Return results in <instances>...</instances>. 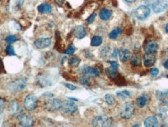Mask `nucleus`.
Segmentation results:
<instances>
[{
  "mask_svg": "<svg viewBox=\"0 0 168 127\" xmlns=\"http://www.w3.org/2000/svg\"><path fill=\"white\" fill-rule=\"evenodd\" d=\"M164 67H165L166 69H168V59L166 60V62L164 63Z\"/></svg>",
  "mask_w": 168,
  "mask_h": 127,
  "instance_id": "nucleus-40",
  "label": "nucleus"
},
{
  "mask_svg": "<svg viewBox=\"0 0 168 127\" xmlns=\"http://www.w3.org/2000/svg\"><path fill=\"white\" fill-rule=\"evenodd\" d=\"M149 102V98L146 95H142L136 99V105L139 108H144Z\"/></svg>",
  "mask_w": 168,
  "mask_h": 127,
  "instance_id": "nucleus-20",
  "label": "nucleus"
},
{
  "mask_svg": "<svg viewBox=\"0 0 168 127\" xmlns=\"http://www.w3.org/2000/svg\"><path fill=\"white\" fill-rule=\"evenodd\" d=\"M117 96L119 97L120 98H122V99H126V98H130L131 93L130 91H128L127 90H124V91H122L117 92Z\"/></svg>",
  "mask_w": 168,
  "mask_h": 127,
  "instance_id": "nucleus-29",
  "label": "nucleus"
},
{
  "mask_svg": "<svg viewBox=\"0 0 168 127\" xmlns=\"http://www.w3.org/2000/svg\"><path fill=\"white\" fill-rule=\"evenodd\" d=\"M3 112V108H0V115Z\"/></svg>",
  "mask_w": 168,
  "mask_h": 127,
  "instance_id": "nucleus-43",
  "label": "nucleus"
},
{
  "mask_svg": "<svg viewBox=\"0 0 168 127\" xmlns=\"http://www.w3.org/2000/svg\"><path fill=\"white\" fill-rule=\"evenodd\" d=\"M0 37H1V35H0Z\"/></svg>",
  "mask_w": 168,
  "mask_h": 127,
  "instance_id": "nucleus-46",
  "label": "nucleus"
},
{
  "mask_svg": "<svg viewBox=\"0 0 168 127\" xmlns=\"http://www.w3.org/2000/svg\"><path fill=\"white\" fill-rule=\"evenodd\" d=\"M96 14H93L91 16H89V18L86 20V21H87V23H88L89 24H92V23L93 22V20H94V19H95L96 17Z\"/></svg>",
  "mask_w": 168,
  "mask_h": 127,
  "instance_id": "nucleus-34",
  "label": "nucleus"
},
{
  "mask_svg": "<svg viewBox=\"0 0 168 127\" xmlns=\"http://www.w3.org/2000/svg\"><path fill=\"white\" fill-rule=\"evenodd\" d=\"M65 87H66L67 88H69V90H72V91L76 89V87H75L74 85H72L70 84V83H66V84H65Z\"/></svg>",
  "mask_w": 168,
  "mask_h": 127,
  "instance_id": "nucleus-36",
  "label": "nucleus"
},
{
  "mask_svg": "<svg viewBox=\"0 0 168 127\" xmlns=\"http://www.w3.org/2000/svg\"><path fill=\"white\" fill-rule=\"evenodd\" d=\"M105 73H106L107 76H108V78L111 79V80H115L119 75V73H117V70H115L111 67H107L105 70Z\"/></svg>",
  "mask_w": 168,
  "mask_h": 127,
  "instance_id": "nucleus-22",
  "label": "nucleus"
},
{
  "mask_svg": "<svg viewBox=\"0 0 168 127\" xmlns=\"http://www.w3.org/2000/svg\"><path fill=\"white\" fill-rule=\"evenodd\" d=\"M158 74H159V69H158V68H153V69H151L150 76L152 77H156L157 76H158Z\"/></svg>",
  "mask_w": 168,
  "mask_h": 127,
  "instance_id": "nucleus-33",
  "label": "nucleus"
},
{
  "mask_svg": "<svg viewBox=\"0 0 168 127\" xmlns=\"http://www.w3.org/2000/svg\"><path fill=\"white\" fill-rule=\"evenodd\" d=\"M99 16L102 20H108L112 16V13L110 9L104 8L100 11Z\"/></svg>",
  "mask_w": 168,
  "mask_h": 127,
  "instance_id": "nucleus-19",
  "label": "nucleus"
},
{
  "mask_svg": "<svg viewBox=\"0 0 168 127\" xmlns=\"http://www.w3.org/2000/svg\"><path fill=\"white\" fill-rule=\"evenodd\" d=\"M5 104H6V101L3 98H0V108H3L4 107Z\"/></svg>",
  "mask_w": 168,
  "mask_h": 127,
  "instance_id": "nucleus-38",
  "label": "nucleus"
},
{
  "mask_svg": "<svg viewBox=\"0 0 168 127\" xmlns=\"http://www.w3.org/2000/svg\"><path fill=\"white\" fill-rule=\"evenodd\" d=\"M73 34H74L75 38L82 39L86 34V28H85L83 26H81V25L76 26V27L74 28V30H73Z\"/></svg>",
  "mask_w": 168,
  "mask_h": 127,
  "instance_id": "nucleus-16",
  "label": "nucleus"
},
{
  "mask_svg": "<svg viewBox=\"0 0 168 127\" xmlns=\"http://www.w3.org/2000/svg\"><path fill=\"white\" fill-rule=\"evenodd\" d=\"M104 101L109 105H115V102H116L115 98L113 95H111V94H106V95L104 96Z\"/></svg>",
  "mask_w": 168,
  "mask_h": 127,
  "instance_id": "nucleus-27",
  "label": "nucleus"
},
{
  "mask_svg": "<svg viewBox=\"0 0 168 127\" xmlns=\"http://www.w3.org/2000/svg\"><path fill=\"white\" fill-rule=\"evenodd\" d=\"M80 83L84 86H90L91 83L90 76L87 75H83L80 78Z\"/></svg>",
  "mask_w": 168,
  "mask_h": 127,
  "instance_id": "nucleus-25",
  "label": "nucleus"
},
{
  "mask_svg": "<svg viewBox=\"0 0 168 127\" xmlns=\"http://www.w3.org/2000/svg\"><path fill=\"white\" fill-rule=\"evenodd\" d=\"M122 33V30L121 28H115L111 32V33L109 34V38H111V39H116V38L118 37V36L121 34Z\"/></svg>",
  "mask_w": 168,
  "mask_h": 127,
  "instance_id": "nucleus-28",
  "label": "nucleus"
},
{
  "mask_svg": "<svg viewBox=\"0 0 168 127\" xmlns=\"http://www.w3.org/2000/svg\"><path fill=\"white\" fill-rule=\"evenodd\" d=\"M135 107L132 102H126L121 108V117L124 119H129L134 115Z\"/></svg>",
  "mask_w": 168,
  "mask_h": 127,
  "instance_id": "nucleus-2",
  "label": "nucleus"
},
{
  "mask_svg": "<svg viewBox=\"0 0 168 127\" xmlns=\"http://www.w3.org/2000/svg\"><path fill=\"white\" fill-rule=\"evenodd\" d=\"M158 120L156 116H149L144 121V126L146 127H156L158 126Z\"/></svg>",
  "mask_w": 168,
  "mask_h": 127,
  "instance_id": "nucleus-17",
  "label": "nucleus"
},
{
  "mask_svg": "<svg viewBox=\"0 0 168 127\" xmlns=\"http://www.w3.org/2000/svg\"><path fill=\"white\" fill-rule=\"evenodd\" d=\"M38 99L33 94H29L24 99L23 106L27 111H33L38 107Z\"/></svg>",
  "mask_w": 168,
  "mask_h": 127,
  "instance_id": "nucleus-4",
  "label": "nucleus"
},
{
  "mask_svg": "<svg viewBox=\"0 0 168 127\" xmlns=\"http://www.w3.org/2000/svg\"><path fill=\"white\" fill-rule=\"evenodd\" d=\"M133 126L136 127V126H139V125H134V126Z\"/></svg>",
  "mask_w": 168,
  "mask_h": 127,
  "instance_id": "nucleus-45",
  "label": "nucleus"
},
{
  "mask_svg": "<svg viewBox=\"0 0 168 127\" xmlns=\"http://www.w3.org/2000/svg\"><path fill=\"white\" fill-rule=\"evenodd\" d=\"M38 10L41 14H50L52 10V8H51V5L43 3V4L38 6Z\"/></svg>",
  "mask_w": 168,
  "mask_h": 127,
  "instance_id": "nucleus-21",
  "label": "nucleus"
},
{
  "mask_svg": "<svg viewBox=\"0 0 168 127\" xmlns=\"http://www.w3.org/2000/svg\"><path fill=\"white\" fill-rule=\"evenodd\" d=\"M125 1L127 2H130V3H132V2H135V1H137V0H125Z\"/></svg>",
  "mask_w": 168,
  "mask_h": 127,
  "instance_id": "nucleus-41",
  "label": "nucleus"
},
{
  "mask_svg": "<svg viewBox=\"0 0 168 127\" xmlns=\"http://www.w3.org/2000/svg\"><path fill=\"white\" fill-rule=\"evenodd\" d=\"M55 2H56L58 6H61L65 2V0H55Z\"/></svg>",
  "mask_w": 168,
  "mask_h": 127,
  "instance_id": "nucleus-37",
  "label": "nucleus"
},
{
  "mask_svg": "<svg viewBox=\"0 0 168 127\" xmlns=\"http://www.w3.org/2000/svg\"><path fill=\"white\" fill-rule=\"evenodd\" d=\"M80 59L78 57V56H72L70 59H69V64L71 66L73 67H77L79 65H80Z\"/></svg>",
  "mask_w": 168,
  "mask_h": 127,
  "instance_id": "nucleus-24",
  "label": "nucleus"
},
{
  "mask_svg": "<svg viewBox=\"0 0 168 127\" xmlns=\"http://www.w3.org/2000/svg\"><path fill=\"white\" fill-rule=\"evenodd\" d=\"M146 3L152 6L155 13H161L168 6V0H146Z\"/></svg>",
  "mask_w": 168,
  "mask_h": 127,
  "instance_id": "nucleus-1",
  "label": "nucleus"
},
{
  "mask_svg": "<svg viewBox=\"0 0 168 127\" xmlns=\"http://www.w3.org/2000/svg\"><path fill=\"white\" fill-rule=\"evenodd\" d=\"M27 85V82L24 79H18L15 81L12 82L9 85V90L13 92H19L21 91L24 89Z\"/></svg>",
  "mask_w": 168,
  "mask_h": 127,
  "instance_id": "nucleus-6",
  "label": "nucleus"
},
{
  "mask_svg": "<svg viewBox=\"0 0 168 127\" xmlns=\"http://www.w3.org/2000/svg\"><path fill=\"white\" fill-rule=\"evenodd\" d=\"M131 60V64L134 66H140L142 63V59H141V56L140 53L135 52L132 56L130 59Z\"/></svg>",
  "mask_w": 168,
  "mask_h": 127,
  "instance_id": "nucleus-18",
  "label": "nucleus"
},
{
  "mask_svg": "<svg viewBox=\"0 0 168 127\" xmlns=\"http://www.w3.org/2000/svg\"><path fill=\"white\" fill-rule=\"evenodd\" d=\"M81 72L83 75H87L90 77H97L101 73V69L97 67L83 66Z\"/></svg>",
  "mask_w": 168,
  "mask_h": 127,
  "instance_id": "nucleus-9",
  "label": "nucleus"
},
{
  "mask_svg": "<svg viewBox=\"0 0 168 127\" xmlns=\"http://www.w3.org/2000/svg\"><path fill=\"white\" fill-rule=\"evenodd\" d=\"M20 120V126L24 127H30L32 126L33 124V119L30 115H24L23 114L18 118Z\"/></svg>",
  "mask_w": 168,
  "mask_h": 127,
  "instance_id": "nucleus-12",
  "label": "nucleus"
},
{
  "mask_svg": "<svg viewBox=\"0 0 168 127\" xmlns=\"http://www.w3.org/2000/svg\"><path fill=\"white\" fill-rule=\"evenodd\" d=\"M150 14V9L147 6H140L135 9V16L140 20H144L148 17Z\"/></svg>",
  "mask_w": 168,
  "mask_h": 127,
  "instance_id": "nucleus-7",
  "label": "nucleus"
},
{
  "mask_svg": "<svg viewBox=\"0 0 168 127\" xmlns=\"http://www.w3.org/2000/svg\"><path fill=\"white\" fill-rule=\"evenodd\" d=\"M9 109L12 116H17V118H19L21 115L23 114L18 102L15 101H12L11 102L9 103Z\"/></svg>",
  "mask_w": 168,
  "mask_h": 127,
  "instance_id": "nucleus-11",
  "label": "nucleus"
},
{
  "mask_svg": "<svg viewBox=\"0 0 168 127\" xmlns=\"http://www.w3.org/2000/svg\"><path fill=\"white\" fill-rule=\"evenodd\" d=\"M102 42H103V39L100 36H94L91 39V45L93 47H98L101 45Z\"/></svg>",
  "mask_w": 168,
  "mask_h": 127,
  "instance_id": "nucleus-23",
  "label": "nucleus"
},
{
  "mask_svg": "<svg viewBox=\"0 0 168 127\" xmlns=\"http://www.w3.org/2000/svg\"><path fill=\"white\" fill-rule=\"evenodd\" d=\"M117 56L119 57L120 61L122 62V63H125V62H127V61L130 59L132 56V52L128 49H120L119 51H118Z\"/></svg>",
  "mask_w": 168,
  "mask_h": 127,
  "instance_id": "nucleus-15",
  "label": "nucleus"
},
{
  "mask_svg": "<svg viewBox=\"0 0 168 127\" xmlns=\"http://www.w3.org/2000/svg\"><path fill=\"white\" fill-rule=\"evenodd\" d=\"M109 63L111 64V68H113L115 70H117L118 69V64L116 62H115V61H109Z\"/></svg>",
  "mask_w": 168,
  "mask_h": 127,
  "instance_id": "nucleus-35",
  "label": "nucleus"
},
{
  "mask_svg": "<svg viewBox=\"0 0 168 127\" xmlns=\"http://www.w3.org/2000/svg\"><path fill=\"white\" fill-rule=\"evenodd\" d=\"M18 40L17 37H16L15 35H8L6 38V41L9 44H12V43L16 42Z\"/></svg>",
  "mask_w": 168,
  "mask_h": 127,
  "instance_id": "nucleus-30",
  "label": "nucleus"
},
{
  "mask_svg": "<svg viewBox=\"0 0 168 127\" xmlns=\"http://www.w3.org/2000/svg\"><path fill=\"white\" fill-rule=\"evenodd\" d=\"M165 31L168 34V24H167L166 27H165Z\"/></svg>",
  "mask_w": 168,
  "mask_h": 127,
  "instance_id": "nucleus-42",
  "label": "nucleus"
},
{
  "mask_svg": "<svg viewBox=\"0 0 168 127\" xmlns=\"http://www.w3.org/2000/svg\"><path fill=\"white\" fill-rule=\"evenodd\" d=\"M75 50H76V49H75L74 46H73V45H70L69 47H68L66 49H65V53L67 54V55H73V54H74V52L75 51Z\"/></svg>",
  "mask_w": 168,
  "mask_h": 127,
  "instance_id": "nucleus-32",
  "label": "nucleus"
},
{
  "mask_svg": "<svg viewBox=\"0 0 168 127\" xmlns=\"http://www.w3.org/2000/svg\"><path fill=\"white\" fill-rule=\"evenodd\" d=\"M6 52L9 56H15V51H14V47L12 45H8L7 46L6 49Z\"/></svg>",
  "mask_w": 168,
  "mask_h": 127,
  "instance_id": "nucleus-31",
  "label": "nucleus"
},
{
  "mask_svg": "<svg viewBox=\"0 0 168 127\" xmlns=\"http://www.w3.org/2000/svg\"><path fill=\"white\" fill-rule=\"evenodd\" d=\"M51 44V38H39L34 41V45L36 48H38L39 49H46V48L49 47Z\"/></svg>",
  "mask_w": 168,
  "mask_h": 127,
  "instance_id": "nucleus-14",
  "label": "nucleus"
},
{
  "mask_svg": "<svg viewBox=\"0 0 168 127\" xmlns=\"http://www.w3.org/2000/svg\"><path fill=\"white\" fill-rule=\"evenodd\" d=\"M143 49L146 53L156 54L157 51H158V49H159V45H158V43L157 41H150L145 44Z\"/></svg>",
  "mask_w": 168,
  "mask_h": 127,
  "instance_id": "nucleus-10",
  "label": "nucleus"
},
{
  "mask_svg": "<svg viewBox=\"0 0 168 127\" xmlns=\"http://www.w3.org/2000/svg\"><path fill=\"white\" fill-rule=\"evenodd\" d=\"M112 124V118L104 116H97L92 121V125L93 126L107 127L111 126Z\"/></svg>",
  "mask_w": 168,
  "mask_h": 127,
  "instance_id": "nucleus-3",
  "label": "nucleus"
},
{
  "mask_svg": "<svg viewBox=\"0 0 168 127\" xmlns=\"http://www.w3.org/2000/svg\"><path fill=\"white\" fill-rule=\"evenodd\" d=\"M157 61V57L155 56V54L152 53H146L143 58V63L144 66L147 68L152 67L153 65L156 63Z\"/></svg>",
  "mask_w": 168,
  "mask_h": 127,
  "instance_id": "nucleus-13",
  "label": "nucleus"
},
{
  "mask_svg": "<svg viewBox=\"0 0 168 127\" xmlns=\"http://www.w3.org/2000/svg\"><path fill=\"white\" fill-rule=\"evenodd\" d=\"M62 102L58 99L56 98H52V99H49L46 101L44 108L47 111H51V112H55L62 108Z\"/></svg>",
  "mask_w": 168,
  "mask_h": 127,
  "instance_id": "nucleus-5",
  "label": "nucleus"
},
{
  "mask_svg": "<svg viewBox=\"0 0 168 127\" xmlns=\"http://www.w3.org/2000/svg\"><path fill=\"white\" fill-rule=\"evenodd\" d=\"M0 66H2V59L0 58Z\"/></svg>",
  "mask_w": 168,
  "mask_h": 127,
  "instance_id": "nucleus-44",
  "label": "nucleus"
},
{
  "mask_svg": "<svg viewBox=\"0 0 168 127\" xmlns=\"http://www.w3.org/2000/svg\"><path fill=\"white\" fill-rule=\"evenodd\" d=\"M111 54L112 55L111 51V48L109 47V46H105V47L102 48L101 51H100V55H101L103 58L108 57V56H111Z\"/></svg>",
  "mask_w": 168,
  "mask_h": 127,
  "instance_id": "nucleus-26",
  "label": "nucleus"
},
{
  "mask_svg": "<svg viewBox=\"0 0 168 127\" xmlns=\"http://www.w3.org/2000/svg\"><path fill=\"white\" fill-rule=\"evenodd\" d=\"M61 109L65 114H73L77 111V105L71 101H65L62 103V106Z\"/></svg>",
  "mask_w": 168,
  "mask_h": 127,
  "instance_id": "nucleus-8",
  "label": "nucleus"
},
{
  "mask_svg": "<svg viewBox=\"0 0 168 127\" xmlns=\"http://www.w3.org/2000/svg\"><path fill=\"white\" fill-rule=\"evenodd\" d=\"M23 2H24V0H16V5L19 7H20L23 5Z\"/></svg>",
  "mask_w": 168,
  "mask_h": 127,
  "instance_id": "nucleus-39",
  "label": "nucleus"
}]
</instances>
